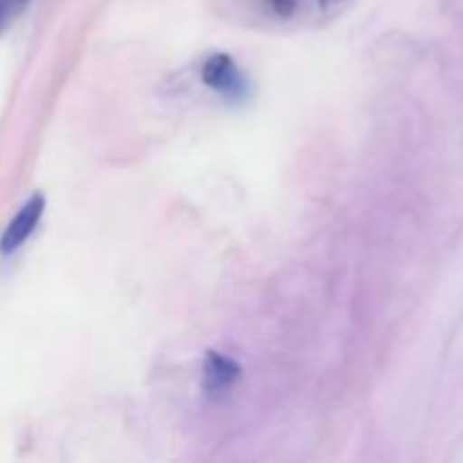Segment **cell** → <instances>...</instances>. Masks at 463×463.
<instances>
[{
  "label": "cell",
  "mask_w": 463,
  "mask_h": 463,
  "mask_svg": "<svg viewBox=\"0 0 463 463\" xmlns=\"http://www.w3.org/2000/svg\"><path fill=\"white\" fill-rule=\"evenodd\" d=\"M202 81L208 89L217 90V93H222L229 99H235V102L244 99L249 93L247 80H244V75L240 72L238 63L224 52L213 54V57H208L206 61H203Z\"/></svg>",
  "instance_id": "1"
},
{
  "label": "cell",
  "mask_w": 463,
  "mask_h": 463,
  "mask_svg": "<svg viewBox=\"0 0 463 463\" xmlns=\"http://www.w3.org/2000/svg\"><path fill=\"white\" fill-rule=\"evenodd\" d=\"M45 211V197L41 193H36L34 197H30L25 202V206L18 211V215L9 222V226L5 229L3 238H0V253L9 256V253L18 251V249L25 244V240L34 233V229L39 226L41 217Z\"/></svg>",
  "instance_id": "2"
},
{
  "label": "cell",
  "mask_w": 463,
  "mask_h": 463,
  "mask_svg": "<svg viewBox=\"0 0 463 463\" xmlns=\"http://www.w3.org/2000/svg\"><path fill=\"white\" fill-rule=\"evenodd\" d=\"M242 375V369L235 360L224 357L222 353H206V360H203V389H206L211 396H222V393L229 392L235 383Z\"/></svg>",
  "instance_id": "3"
},
{
  "label": "cell",
  "mask_w": 463,
  "mask_h": 463,
  "mask_svg": "<svg viewBox=\"0 0 463 463\" xmlns=\"http://www.w3.org/2000/svg\"><path fill=\"white\" fill-rule=\"evenodd\" d=\"M269 5L274 7L276 14H280V16H289V14L294 12L297 0H269Z\"/></svg>",
  "instance_id": "4"
},
{
  "label": "cell",
  "mask_w": 463,
  "mask_h": 463,
  "mask_svg": "<svg viewBox=\"0 0 463 463\" xmlns=\"http://www.w3.org/2000/svg\"><path fill=\"white\" fill-rule=\"evenodd\" d=\"M324 5H333V3H339V0H321Z\"/></svg>",
  "instance_id": "5"
},
{
  "label": "cell",
  "mask_w": 463,
  "mask_h": 463,
  "mask_svg": "<svg viewBox=\"0 0 463 463\" xmlns=\"http://www.w3.org/2000/svg\"><path fill=\"white\" fill-rule=\"evenodd\" d=\"M12 3H16V5H23V3H25V0H12Z\"/></svg>",
  "instance_id": "6"
},
{
  "label": "cell",
  "mask_w": 463,
  "mask_h": 463,
  "mask_svg": "<svg viewBox=\"0 0 463 463\" xmlns=\"http://www.w3.org/2000/svg\"><path fill=\"white\" fill-rule=\"evenodd\" d=\"M0 14H3V5H0Z\"/></svg>",
  "instance_id": "7"
}]
</instances>
